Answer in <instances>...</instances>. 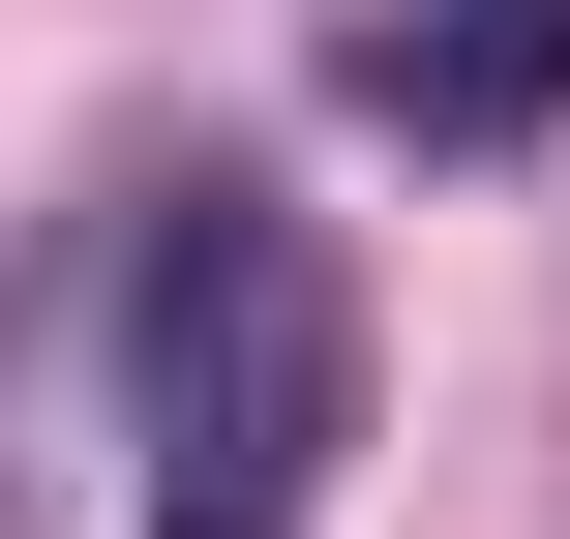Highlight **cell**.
I'll list each match as a JSON object with an SVG mask.
<instances>
[{
    "instance_id": "1",
    "label": "cell",
    "mask_w": 570,
    "mask_h": 539,
    "mask_svg": "<svg viewBox=\"0 0 570 539\" xmlns=\"http://www.w3.org/2000/svg\"><path fill=\"white\" fill-rule=\"evenodd\" d=\"M361 450V270L271 180H150L120 240V510L150 539H301Z\"/></svg>"
},
{
    "instance_id": "2",
    "label": "cell",
    "mask_w": 570,
    "mask_h": 539,
    "mask_svg": "<svg viewBox=\"0 0 570 539\" xmlns=\"http://www.w3.org/2000/svg\"><path fill=\"white\" fill-rule=\"evenodd\" d=\"M331 90H361L391 150H541V120H570V0H361Z\"/></svg>"
}]
</instances>
